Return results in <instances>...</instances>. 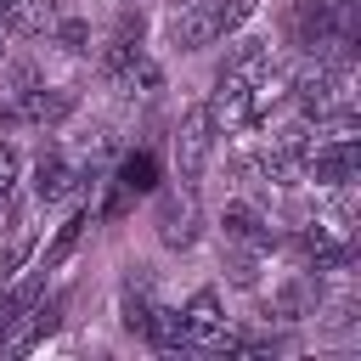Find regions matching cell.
Listing matches in <instances>:
<instances>
[{
    "label": "cell",
    "instance_id": "obj_4",
    "mask_svg": "<svg viewBox=\"0 0 361 361\" xmlns=\"http://www.w3.org/2000/svg\"><path fill=\"white\" fill-rule=\"evenodd\" d=\"M180 327H186V350H231V338H237V333L226 327V316H220L214 288H197V293L186 299Z\"/></svg>",
    "mask_w": 361,
    "mask_h": 361
},
{
    "label": "cell",
    "instance_id": "obj_13",
    "mask_svg": "<svg viewBox=\"0 0 361 361\" xmlns=\"http://www.w3.org/2000/svg\"><path fill=\"white\" fill-rule=\"evenodd\" d=\"M141 338H147L152 350H164V355H180V350H186L180 310H169V305H158V299H152V310H147V322H141Z\"/></svg>",
    "mask_w": 361,
    "mask_h": 361
},
{
    "label": "cell",
    "instance_id": "obj_7",
    "mask_svg": "<svg viewBox=\"0 0 361 361\" xmlns=\"http://www.w3.org/2000/svg\"><path fill=\"white\" fill-rule=\"evenodd\" d=\"M322 310V271H293L288 282L271 288V316L276 322H305Z\"/></svg>",
    "mask_w": 361,
    "mask_h": 361
},
{
    "label": "cell",
    "instance_id": "obj_19",
    "mask_svg": "<svg viewBox=\"0 0 361 361\" xmlns=\"http://www.w3.org/2000/svg\"><path fill=\"white\" fill-rule=\"evenodd\" d=\"M259 11V0H214V17H220V34H231V28H243L248 17Z\"/></svg>",
    "mask_w": 361,
    "mask_h": 361
},
{
    "label": "cell",
    "instance_id": "obj_5",
    "mask_svg": "<svg viewBox=\"0 0 361 361\" xmlns=\"http://www.w3.org/2000/svg\"><path fill=\"white\" fill-rule=\"evenodd\" d=\"M11 102H17V118H23V124H45V130H51V124H68L73 107H79L73 90H62V85H39V79L23 85Z\"/></svg>",
    "mask_w": 361,
    "mask_h": 361
},
{
    "label": "cell",
    "instance_id": "obj_20",
    "mask_svg": "<svg viewBox=\"0 0 361 361\" xmlns=\"http://www.w3.org/2000/svg\"><path fill=\"white\" fill-rule=\"evenodd\" d=\"M23 186V152L11 141H0V197H11Z\"/></svg>",
    "mask_w": 361,
    "mask_h": 361
},
{
    "label": "cell",
    "instance_id": "obj_23",
    "mask_svg": "<svg viewBox=\"0 0 361 361\" xmlns=\"http://www.w3.org/2000/svg\"><path fill=\"white\" fill-rule=\"evenodd\" d=\"M11 56V34H6V23H0V62Z\"/></svg>",
    "mask_w": 361,
    "mask_h": 361
},
{
    "label": "cell",
    "instance_id": "obj_1",
    "mask_svg": "<svg viewBox=\"0 0 361 361\" xmlns=\"http://www.w3.org/2000/svg\"><path fill=\"white\" fill-rule=\"evenodd\" d=\"M338 39L350 45L333 0H293V6H288V45H299L305 56H322V51L338 45Z\"/></svg>",
    "mask_w": 361,
    "mask_h": 361
},
{
    "label": "cell",
    "instance_id": "obj_12",
    "mask_svg": "<svg viewBox=\"0 0 361 361\" xmlns=\"http://www.w3.org/2000/svg\"><path fill=\"white\" fill-rule=\"evenodd\" d=\"M259 68H271V45H265V39H237V45L220 56L214 85H248Z\"/></svg>",
    "mask_w": 361,
    "mask_h": 361
},
{
    "label": "cell",
    "instance_id": "obj_24",
    "mask_svg": "<svg viewBox=\"0 0 361 361\" xmlns=\"http://www.w3.org/2000/svg\"><path fill=\"white\" fill-rule=\"evenodd\" d=\"M17 6H23V0H0V23H6V17L17 11Z\"/></svg>",
    "mask_w": 361,
    "mask_h": 361
},
{
    "label": "cell",
    "instance_id": "obj_16",
    "mask_svg": "<svg viewBox=\"0 0 361 361\" xmlns=\"http://www.w3.org/2000/svg\"><path fill=\"white\" fill-rule=\"evenodd\" d=\"M34 243H39V237H34V226H23V220H17V231L0 243V282H6V276H17V271L34 259Z\"/></svg>",
    "mask_w": 361,
    "mask_h": 361
},
{
    "label": "cell",
    "instance_id": "obj_6",
    "mask_svg": "<svg viewBox=\"0 0 361 361\" xmlns=\"http://www.w3.org/2000/svg\"><path fill=\"white\" fill-rule=\"evenodd\" d=\"M197 226H203V214H197V197L192 192H164L158 197V243L164 248H192L197 243Z\"/></svg>",
    "mask_w": 361,
    "mask_h": 361
},
{
    "label": "cell",
    "instance_id": "obj_17",
    "mask_svg": "<svg viewBox=\"0 0 361 361\" xmlns=\"http://www.w3.org/2000/svg\"><path fill=\"white\" fill-rule=\"evenodd\" d=\"M51 45H62V51L85 56V51H90V23H85V17H73V11H62V17L51 23Z\"/></svg>",
    "mask_w": 361,
    "mask_h": 361
},
{
    "label": "cell",
    "instance_id": "obj_22",
    "mask_svg": "<svg viewBox=\"0 0 361 361\" xmlns=\"http://www.w3.org/2000/svg\"><path fill=\"white\" fill-rule=\"evenodd\" d=\"M124 209H130V192H124V186L113 180V192H107V203H102V220H118Z\"/></svg>",
    "mask_w": 361,
    "mask_h": 361
},
{
    "label": "cell",
    "instance_id": "obj_2",
    "mask_svg": "<svg viewBox=\"0 0 361 361\" xmlns=\"http://www.w3.org/2000/svg\"><path fill=\"white\" fill-rule=\"evenodd\" d=\"M355 169H361V147H355V135H327V141H316L310 152H305V180H316V186H350L355 180Z\"/></svg>",
    "mask_w": 361,
    "mask_h": 361
},
{
    "label": "cell",
    "instance_id": "obj_8",
    "mask_svg": "<svg viewBox=\"0 0 361 361\" xmlns=\"http://www.w3.org/2000/svg\"><path fill=\"white\" fill-rule=\"evenodd\" d=\"M79 186H85V175L62 152H39L34 158V180H28L34 203H68V197H79Z\"/></svg>",
    "mask_w": 361,
    "mask_h": 361
},
{
    "label": "cell",
    "instance_id": "obj_11",
    "mask_svg": "<svg viewBox=\"0 0 361 361\" xmlns=\"http://www.w3.org/2000/svg\"><path fill=\"white\" fill-rule=\"evenodd\" d=\"M56 322H62V305H56V299H51V305H28V310H17V322L0 333V350H11V355H17V350H34L39 338L56 333Z\"/></svg>",
    "mask_w": 361,
    "mask_h": 361
},
{
    "label": "cell",
    "instance_id": "obj_14",
    "mask_svg": "<svg viewBox=\"0 0 361 361\" xmlns=\"http://www.w3.org/2000/svg\"><path fill=\"white\" fill-rule=\"evenodd\" d=\"M90 220H96L90 209H73V214L56 226V237H51V248H45V259H39V271H56V265L79 248V237H85V226H90Z\"/></svg>",
    "mask_w": 361,
    "mask_h": 361
},
{
    "label": "cell",
    "instance_id": "obj_25",
    "mask_svg": "<svg viewBox=\"0 0 361 361\" xmlns=\"http://www.w3.org/2000/svg\"><path fill=\"white\" fill-rule=\"evenodd\" d=\"M169 6H192V0H169Z\"/></svg>",
    "mask_w": 361,
    "mask_h": 361
},
{
    "label": "cell",
    "instance_id": "obj_10",
    "mask_svg": "<svg viewBox=\"0 0 361 361\" xmlns=\"http://www.w3.org/2000/svg\"><path fill=\"white\" fill-rule=\"evenodd\" d=\"M220 231H226V243H243V248H271V243H276V231L265 226V214H259L248 197H231V203L220 209Z\"/></svg>",
    "mask_w": 361,
    "mask_h": 361
},
{
    "label": "cell",
    "instance_id": "obj_9",
    "mask_svg": "<svg viewBox=\"0 0 361 361\" xmlns=\"http://www.w3.org/2000/svg\"><path fill=\"white\" fill-rule=\"evenodd\" d=\"M220 39V17H214V0H192V6H175L169 17V45L180 51H203Z\"/></svg>",
    "mask_w": 361,
    "mask_h": 361
},
{
    "label": "cell",
    "instance_id": "obj_3",
    "mask_svg": "<svg viewBox=\"0 0 361 361\" xmlns=\"http://www.w3.org/2000/svg\"><path fill=\"white\" fill-rule=\"evenodd\" d=\"M209 152H214V113H209V102H197V107H186L180 135H175V169L186 186L209 169Z\"/></svg>",
    "mask_w": 361,
    "mask_h": 361
},
{
    "label": "cell",
    "instance_id": "obj_21",
    "mask_svg": "<svg viewBox=\"0 0 361 361\" xmlns=\"http://www.w3.org/2000/svg\"><path fill=\"white\" fill-rule=\"evenodd\" d=\"M113 147H118V141H113V130H107V124H96V130H85V135H79V158H90V169H96V158H107Z\"/></svg>",
    "mask_w": 361,
    "mask_h": 361
},
{
    "label": "cell",
    "instance_id": "obj_15",
    "mask_svg": "<svg viewBox=\"0 0 361 361\" xmlns=\"http://www.w3.org/2000/svg\"><path fill=\"white\" fill-rule=\"evenodd\" d=\"M118 186L135 197V192H152L158 186V158L152 152H124L118 158Z\"/></svg>",
    "mask_w": 361,
    "mask_h": 361
},
{
    "label": "cell",
    "instance_id": "obj_18",
    "mask_svg": "<svg viewBox=\"0 0 361 361\" xmlns=\"http://www.w3.org/2000/svg\"><path fill=\"white\" fill-rule=\"evenodd\" d=\"M254 254H259V248H243V243H237V254H226V271H231L237 288H254V282H259V259H254Z\"/></svg>",
    "mask_w": 361,
    "mask_h": 361
}]
</instances>
